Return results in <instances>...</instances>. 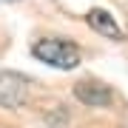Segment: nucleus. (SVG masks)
<instances>
[{
	"label": "nucleus",
	"instance_id": "1",
	"mask_svg": "<svg viewBox=\"0 0 128 128\" xmlns=\"http://www.w3.org/2000/svg\"><path fill=\"white\" fill-rule=\"evenodd\" d=\"M32 54L40 60V63L51 66V68H60V71H71L80 66V46L66 37H40V40L32 46Z\"/></svg>",
	"mask_w": 128,
	"mask_h": 128
},
{
	"label": "nucleus",
	"instance_id": "2",
	"mask_svg": "<svg viewBox=\"0 0 128 128\" xmlns=\"http://www.w3.org/2000/svg\"><path fill=\"white\" fill-rule=\"evenodd\" d=\"M28 82L26 74L20 71H0V105L3 108H20L28 100Z\"/></svg>",
	"mask_w": 128,
	"mask_h": 128
},
{
	"label": "nucleus",
	"instance_id": "3",
	"mask_svg": "<svg viewBox=\"0 0 128 128\" xmlns=\"http://www.w3.org/2000/svg\"><path fill=\"white\" fill-rule=\"evenodd\" d=\"M74 97L82 102V105H91V108H108L114 102V91H111L105 82L100 80H80L74 82Z\"/></svg>",
	"mask_w": 128,
	"mask_h": 128
},
{
	"label": "nucleus",
	"instance_id": "4",
	"mask_svg": "<svg viewBox=\"0 0 128 128\" xmlns=\"http://www.w3.org/2000/svg\"><path fill=\"white\" fill-rule=\"evenodd\" d=\"M86 20H88V26H91L94 32H100V34H105V37H111V40H122V32H120L117 20L111 17L105 9H91Z\"/></svg>",
	"mask_w": 128,
	"mask_h": 128
},
{
	"label": "nucleus",
	"instance_id": "5",
	"mask_svg": "<svg viewBox=\"0 0 128 128\" xmlns=\"http://www.w3.org/2000/svg\"><path fill=\"white\" fill-rule=\"evenodd\" d=\"M3 3H20V0H3Z\"/></svg>",
	"mask_w": 128,
	"mask_h": 128
}]
</instances>
